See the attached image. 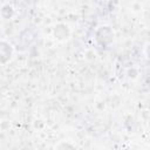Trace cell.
<instances>
[{"mask_svg": "<svg viewBox=\"0 0 150 150\" xmlns=\"http://www.w3.org/2000/svg\"><path fill=\"white\" fill-rule=\"evenodd\" d=\"M56 148H74V145H71V144H68V143H62V144H59Z\"/></svg>", "mask_w": 150, "mask_h": 150, "instance_id": "3", "label": "cell"}, {"mask_svg": "<svg viewBox=\"0 0 150 150\" xmlns=\"http://www.w3.org/2000/svg\"><path fill=\"white\" fill-rule=\"evenodd\" d=\"M12 55H13V48H12V46L8 42L1 40L0 41V63L1 64L7 63L11 60Z\"/></svg>", "mask_w": 150, "mask_h": 150, "instance_id": "1", "label": "cell"}, {"mask_svg": "<svg viewBox=\"0 0 150 150\" xmlns=\"http://www.w3.org/2000/svg\"><path fill=\"white\" fill-rule=\"evenodd\" d=\"M70 33H71V32H70V28H69V26L66 25V23H59V25H56V26L54 27V30H53L54 36H55L57 40H60V41H63V40L69 39Z\"/></svg>", "mask_w": 150, "mask_h": 150, "instance_id": "2", "label": "cell"}]
</instances>
